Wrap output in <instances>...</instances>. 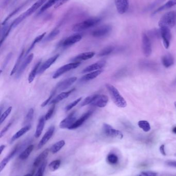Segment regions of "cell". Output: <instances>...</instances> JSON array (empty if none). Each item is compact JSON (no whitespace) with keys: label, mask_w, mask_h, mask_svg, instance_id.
<instances>
[{"label":"cell","mask_w":176,"mask_h":176,"mask_svg":"<svg viewBox=\"0 0 176 176\" xmlns=\"http://www.w3.org/2000/svg\"><path fill=\"white\" fill-rule=\"evenodd\" d=\"M47 0H38L36 1L32 6L28 8L25 12L19 15V17L17 18L11 24V26L12 28L16 27V26L22 22L24 20L27 18L28 17L32 15L34 12H35L39 8L43 6L47 2Z\"/></svg>","instance_id":"1"},{"label":"cell","mask_w":176,"mask_h":176,"mask_svg":"<svg viewBox=\"0 0 176 176\" xmlns=\"http://www.w3.org/2000/svg\"><path fill=\"white\" fill-rule=\"evenodd\" d=\"M101 21L100 17H93L84 20L79 23H76L72 27V31L75 32H79L81 31H85L97 25Z\"/></svg>","instance_id":"2"},{"label":"cell","mask_w":176,"mask_h":176,"mask_svg":"<svg viewBox=\"0 0 176 176\" xmlns=\"http://www.w3.org/2000/svg\"><path fill=\"white\" fill-rule=\"evenodd\" d=\"M106 89L109 92L113 102L117 107L119 108H125L127 106V102L123 97L121 95L118 90L113 85L107 83L105 85Z\"/></svg>","instance_id":"3"},{"label":"cell","mask_w":176,"mask_h":176,"mask_svg":"<svg viewBox=\"0 0 176 176\" xmlns=\"http://www.w3.org/2000/svg\"><path fill=\"white\" fill-rule=\"evenodd\" d=\"M176 23V11H171L164 14L161 18L158 24L160 27H167L170 28L173 27Z\"/></svg>","instance_id":"4"},{"label":"cell","mask_w":176,"mask_h":176,"mask_svg":"<svg viewBox=\"0 0 176 176\" xmlns=\"http://www.w3.org/2000/svg\"><path fill=\"white\" fill-rule=\"evenodd\" d=\"M81 65V62H71L68 63L67 65H64L63 66H61L57 71L53 74V79L58 78V77L61 76L64 73L67 72L68 71H71L72 69H75L78 68L79 65Z\"/></svg>","instance_id":"5"},{"label":"cell","mask_w":176,"mask_h":176,"mask_svg":"<svg viewBox=\"0 0 176 176\" xmlns=\"http://www.w3.org/2000/svg\"><path fill=\"white\" fill-rule=\"evenodd\" d=\"M103 131L106 136L111 137H115L122 139L123 138V134L121 131L113 128L111 125L108 124H103Z\"/></svg>","instance_id":"6"},{"label":"cell","mask_w":176,"mask_h":176,"mask_svg":"<svg viewBox=\"0 0 176 176\" xmlns=\"http://www.w3.org/2000/svg\"><path fill=\"white\" fill-rule=\"evenodd\" d=\"M76 80H77V77H72L61 81L56 85L54 90L56 92L65 90L67 88H68L71 85H73Z\"/></svg>","instance_id":"7"},{"label":"cell","mask_w":176,"mask_h":176,"mask_svg":"<svg viewBox=\"0 0 176 176\" xmlns=\"http://www.w3.org/2000/svg\"><path fill=\"white\" fill-rule=\"evenodd\" d=\"M76 120V114L75 112L71 113L67 117L61 121L59 124V127L62 129H68L72 126Z\"/></svg>","instance_id":"8"},{"label":"cell","mask_w":176,"mask_h":176,"mask_svg":"<svg viewBox=\"0 0 176 176\" xmlns=\"http://www.w3.org/2000/svg\"><path fill=\"white\" fill-rule=\"evenodd\" d=\"M112 27L109 25H104L95 29L92 32V35L96 38L105 37L111 32Z\"/></svg>","instance_id":"9"},{"label":"cell","mask_w":176,"mask_h":176,"mask_svg":"<svg viewBox=\"0 0 176 176\" xmlns=\"http://www.w3.org/2000/svg\"><path fill=\"white\" fill-rule=\"evenodd\" d=\"M108 102L109 98L107 96L102 94H95L94 100L91 105L99 108H104L106 106Z\"/></svg>","instance_id":"10"},{"label":"cell","mask_w":176,"mask_h":176,"mask_svg":"<svg viewBox=\"0 0 176 176\" xmlns=\"http://www.w3.org/2000/svg\"><path fill=\"white\" fill-rule=\"evenodd\" d=\"M160 33L161 36L163 39L164 45L166 48H168L170 46V41L171 38V34L170 28L167 27H161Z\"/></svg>","instance_id":"11"},{"label":"cell","mask_w":176,"mask_h":176,"mask_svg":"<svg viewBox=\"0 0 176 176\" xmlns=\"http://www.w3.org/2000/svg\"><path fill=\"white\" fill-rule=\"evenodd\" d=\"M82 38V36L79 34H74L67 37V38L63 40L61 43V46L62 47H68L74 44L79 42Z\"/></svg>","instance_id":"12"},{"label":"cell","mask_w":176,"mask_h":176,"mask_svg":"<svg viewBox=\"0 0 176 176\" xmlns=\"http://www.w3.org/2000/svg\"><path fill=\"white\" fill-rule=\"evenodd\" d=\"M142 46L144 54L145 56L149 57L152 52L151 42L146 34H144L142 36Z\"/></svg>","instance_id":"13"},{"label":"cell","mask_w":176,"mask_h":176,"mask_svg":"<svg viewBox=\"0 0 176 176\" xmlns=\"http://www.w3.org/2000/svg\"><path fill=\"white\" fill-rule=\"evenodd\" d=\"M34 58V54H31L28 55V57L25 58V59H24V61L22 62L20 66L19 67V69H18L17 72L16 73V78H19L22 75V73H24V71L28 66V65L31 62Z\"/></svg>","instance_id":"14"},{"label":"cell","mask_w":176,"mask_h":176,"mask_svg":"<svg viewBox=\"0 0 176 176\" xmlns=\"http://www.w3.org/2000/svg\"><path fill=\"white\" fill-rule=\"evenodd\" d=\"M106 63V62L105 60H100L96 63L90 65L89 66H87L83 70L82 72L83 73H85L92 72L94 71L101 69L105 66Z\"/></svg>","instance_id":"15"},{"label":"cell","mask_w":176,"mask_h":176,"mask_svg":"<svg viewBox=\"0 0 176 176\" xmlns=\"http://www.w3.org/2000/svg\"><path fill=\"white\" fill-rule=\"evenodd\" d=\"M115 4L117 11L121 15L126 13L129 9V0H115Z\"/></svg>","instance_id":"16"},{"label":"cell","mask_w":176,"mask_h":176,"mask_svg":"<svg viewBox=\"0 0 176 176\" xmlns=\"http://www.w3.org/2000/svg\"><path fill=\"white\" fill-rule=\"evenodd\" d=\"M55 131V127L54 126H51L49 129L47 130L45 134H44L42 139L40 140L38 145V149H39L42 148L47 142L50 140L52 136H53Z\"/></svg>","instance_id":"17"},{"label":"cell","mask_w":176,"mask_h":176,"mask_svg":"<svg viewBox=\"0 0 176 176\" xmlns=\"http://www.w3.org/2000/svg\"><path fill=\"white\" fill-rule=\"evenodd\" d=\"M92 113H93L92 111L89 110V111H87V112H86L85 113H84L83 115L81 116V117H79V119H76L75 123L73 124L69 129H75L82 126L86 120L89 119V117L92 115Z\"/></svg>","instance_id":"18"},{"label":"cell","mask_w":176,"mask_h":176,"mask_svg":"<svg viewBox=\"0 0 176 176\" xmlns=\"http://www.w3.org/2000/svg\"><path fill=\"white\" fill-rule=\"evenodd\" d=\"M58 57H59V54H57L56 55H54L53 57H51L50 58L48 59L41 66H40L37 74H42L45 71L48 69L56 61Z\"/></svg>","instance_id":"19"},{"label":"cell","mask_w":176,"mask_h":176,"mask_svg":"<svg viewBox=\"0 0 176 176\" xmlns=\"http://www.w3.org/2000/svg\"><path fill=\"white\" fill-rule=\"evenodd\" d=\"M95 55V53L92 52H83L73 58L72 59L71 61H73V62H80L81 61L88 60L94 57Z\"/></svg>","instance_id":"20"},{"label":"cell","mask_w":176,"mask_h":176,"mask_svg":"<svg viewBox=\"0 0 176 176\" xmlns=\"http://www.w3.org/2000/svg\"><path fill=\"white\" fill-rule=\"evenodd\" d=\"M75 91V89H72L70 90L69 91L65 92H62L58 94V96H56L54 98L51 100V102H50L51 104H55V103H59L62 100H64L67 97H68L72 93Z\"/></svg>","instance_id":"21"},{"label":"cell","mask_w":176,"mask_h":176,"mask_svg":"<svg viewBox=\"0 0 176 176\" xmlns=\"http://www.w3.org/2000/svg\"><path fill=\"white\" fill-rule=\"evenodd\" d=\"M31 128V125H26L25 126L21 128V129L19 130V131L17 132L14 136L11 137V143H12L13 142H14L15 140L19 139L20 137H21L23 135L25 134L28 131H29Z\"/></svg>","instance_id":"22"},{"label":"cell","mask_w":176,"mask_h":176,"mask_svg":"<svg viewBox=\"0 0 176 176\" xmlns=\"http://www.w3.org/2000/svg\"><path fill=\"white\" fill-rule=\"evenodd\" d=\"M18 149V146L15 147L14 149L10 153V154H8L4 159L2 161V162H1L0 163V171L3 170L4 168H5L7 164L8 163V162L11 160V159L15 156V154H16V153L17 152Z\"/></svg>","instance_id":"23"},{"label":"cell","mask_w":176,"mask_h":176,"mask_svg":"<svg viewBox=\"0 0 176 176\" xmlns=\"http://www.w3.org/2000/svg\"><path fill=\"white\" fill-rule=\"evenodd\" d=\"M50 152V150L49 149H46L44 150L37 157H36V159L35 160L33 165L35 167L38 166L41 163H42V162L45 161V159L47 158V157L48 156L49 153Z\"/></svg>","instance_id":"24"},{"label":"cell","mask_w":176,"mask_h":176,"mask_svg":"<svg viewBox=\"0 0 176 176\" xmlns=\"http://www.w3.org/2000/svg\"><path fill=\"white\" fill-rule=\"evenodd\" d=\"M103 69H99L98 71H94L92 72H89L88 74H86L81 78V80L82 82H87L89 80H92L96 78L98 76L100 75L103 72Z\"/></svg>","instance_id":"25"},{"label":"cell","mask_w":176,"mask_h":176,"mask_svg":"<svg viewBox=\"0 0 176 176\" xmlns=\"http://www.w3.org/2000/svg\"><path fill=\"white\" fill-rule=\"evenodd\" d=\"M45 116H42L39 119V122H38L37 126L36 127V131L35 133V136L36 138L39 137L42 133V131H43V130L44 129V127H45Z\"/></svg>","instance_id":"26"},{"label":"cell","mask_w":176,"mask_h":176,"mask_svg":"<svg viewBox=\"0 0 176 176\" xmlns=\"http://www.w3.org/2000/svg\"><path fill=\"white\" fill-rule=\"evenodd\" d=\"M176 5V0H170L166 3H165V4L163 5V6H161L157 9H156V10L153 12L152 15H154L158 12H160L161 11L164 10L172 7L173 6H175Z\"/></svg>","instance_id":"27"},{"label":"cell","mask_w":176,"mask_h":176,"mask_svg":"<svg viewBox=\"0 0 176 176\" xmlns=\"http://www.w3.org/2000/svg\"><path fill=\"white\" fill-rule=\"evenodd\" d=\"M162 62L165 68H170L174 63V59L171 55L167 54L162 57Z\"/></svg>","instance_id":"28"},{"label":"cell","mask_w":176,"mask_h":176,"mask_svg":"<svg viewBox=\"0 0 176 176\" xmlns=\"http://www.w3.org/2000/svg\"><path fill=\"white\" fill-rule=\"evenodd\" d=\"M41 63V60L39 62H38L30 73L28 78V82L29 83H32L34 80L35 78L36 77V74L38 73V71Z\"/></svg>","instance_id":"29"},{"label":"cell","mask_w":176,"mask_h":176,"mask_svg":"<svg viewBox=\"0 0 176 176\" xmlns=\"http://www.w3.org/2000/svg\"><path fill=\"white\" fill-rule=\"evenodd\" d=\"M24 50L23 49L20 54L19 57L18 58L17 60V61H16L14 68H13V69L11 70V75H13L14 74L16 73L17 72L18 69H19V67L20 66L21 63H22L21 62H22V59H23V57H24Z\"/></svg>","instance_id":"30"},{"label":"cell","mask_w":176,"mask_h":176,"mask_svg":"<svg viewBox=\"0 0 176 176\" xmlns=\"http://www.w3.org/2000/svg\"><path fill=\"white\" fill-rule=\"evenodd\" d=\"M65 145V142L64 140H61L58 142H56L51 147V149H50L51 152L53 154L58 153Z\"/></svg>","instance_id":"31"},{"label":"cell","mask_w":176,"mask_h":176,"mask_svg":"<svg viewBox=\"0 0 176 176\" xmlns=\"http://www.w3.org/2000/svg\"><path fill=\"white\" fill-rule=\"evenodd\" d=\"M59 1V0H48L43 6L41 7L38 14H41L45 12L47 9L51 7L54 4H56Z\"/></svg>","instance_id":"32"},{"label":"cell","mask_w":176,"mask_h":176,"mask_svg":"<svg viewBox=\"0 0 176 176\" xmlns=\"http://www.w3.org/2000/svg\"><path fill=\"white\" fill-rule=\"evenodd\" d=\"M34 148V145H31L28 146L24 151H22V153L20 154L19 158L21 160H24L27 159L28 157L30 156V154L31 153Z\"/></svg>","instance_id":"33"},{"label":"cell","mask_w":176,"mask_h":176,"mask_svg":"<svg viewBox=\"0 0 176 176\" xmlns=\"http://www.w3.org/2000/svg\"><path fill=\"white\" fill-rule=\"evenodd\" d=\"M45 35H46V32H44L43 34H41V35L38 36L36 37V38L33 41V42L31 45V46H30V48H28V51H27V52L25 53V56H27L29 54V52L33 49V48H34L35 45L36 43L41 42L44 38V37H45Z\"/></svg>","instance_id":"34"},{"label":"cell","mask_w":176,"mask_h":176,"mask_svg":"<svg viewBox=\"0 0 176 176\" xmlns=\"http://www.w3.org/2000/svg\"><path fill=\"white\" fill-rule=\"evenodd\" d=\"M106 160H107V162L111 165H115L118 163L119 159L118 156L116 154L113 153H111L109 154H108V156H107Z\"/></svg>","instance_id":"35"},{"label":"cell","mask_w":176,"mask_h":176,"mask_svg":"<svg viewBox=\"0 0 176 176\" xmlns=\"http://www.w3.org/2000/svg\"><path fill=\"white\" fill-rule=\"evenodd\" d=\"M27 3V2H25V3H24V4H23L22 5H21L20 6H19V7L17 8V9H15V10L13 11V12L11 13V14H10V15H8V16L5 18V20H4L3 22H2V26H3V25H4L6 24L8 20H10V19L11 18H12L14 15H15L17 12H18V11H19V10H20L21 9H22V8L24 7V6Z\"/></svg>","instance_id":"36"},{"label":"cell","mask_w":176,"mask_h":176,"mask_svg":"<svg viewBox=\"0 0 176 176\" xmlns=\"http://www.w3.org/2000/svg\"><path fill=\"white\" fill-rule=\"evenodd\" d=\"M61 161L60 160H56L53 161L51 162L49 165V170L51 171H56L60 167L61 165Z\"/></svg>","instance_id":"37"},{"label":"cell","mask_w":176,"mask_h":176,"mask_svg":"<svg viewBox=\"0 0 176 176\" xmlns=\"http://www.w3.org/2000/svg\"><path fill=\"white\" fill-rule=\"evenodd\" d=\"M138 125L145 132H148L151 129L150 125L147 120H140L138 123Z\"/></svg>","instance_id":"38"},{"label":"cell","mask_w":176,"mask_h":176,"mask_svg":"<svg viewBox=\"0 0 176 176\" xmlns=\"http://www.w3.org/2000/svg\"><path fill=\"white\" fill-rule=\"evenodd\" d=\"M34 114V110L33 108H31L25 116V120L24 122L25 125H30V123L33 119Z\"/></svg>","instance_id":"39"},{"label":"cell","mask_w":176,"mask_h":176,"mask_svg":"<svg viewBox=\"0 0 176 176\" xmlns=\"http://www.w3.org/2000/svg\"><path fill=\"white\" fill-rule=\"evenodd\" d=\"M114 48L113 46H109L103 48L100 52L99 53V57H103L105 56H108L111 54L114 51Z\"/></svg>","instance_id":"40"},{"label":"cell","mask_w":176,"mask_h":176,"mask_svg":"<svg viewBox=\"0 0 176 176\" xmlns=\"http://www.w3.org/2000/svg\"><path fill=\"white\" fill-rule=\"evenodd\" d=\"M59 30L58 29H55L54 30L52 31L47 37H45L44 39V42L50 41L51 40H53V39L55 38L59 34Z\"/></svg>","instance_id":"41"},{"label":"cell","mask_w":176,"mask_h":176,"mask_svg":"<svg viewBox=\"0 0 176 176\" xmlns=\"http://www.w3.org/2000/svg\"><path fill=\"white\" fill-rule=\"evenodd\" d=\"M47 161L46 160L45 161L42 162L41 166L39 167L37 173L35 175V176H43L44 174V171L45 170V167L47 166Z\"/></svg>","instance_id":"42"},{"label":"cell","mask_w":176,"mask_h":176,"mask_svg":"<svg viewBox=\"0 0 176 176\" xmlns=\"http://www.w3.org/2000/svg\"><path fill=\"white\" fill-rule=\"evenodd\" d=\"M11 110H12V107H10L5 110V112H4L2 113V115L1 116V118H0V123L1 124H2L3 123L4 121L6 119L7 117H8V116L11 113Z\"/></svg>","instance_id":"43"},{"label":"cell","mask_w":176,"mask_h":176,"mask_svg":"<svg viewBox=\"0 0 176 176\" xmlns=\"http://www.w3.org/2000/svg\"><path fill=\"white\" fill-rule=\"evenodd\" d=\"M95 96V94L86 97L84 99L83 101L82 102V103H81V106L83 107L85 106L86 105H91V103H92V101L94 100Z\"/></svg>","instance_id":"44"},{"label":"cell","mask_w":176,"mask_h":176,"mask_svg":"<svg viewBox=\"0 0 176 176\" xmlns=\"http://www.w3.org/2000/svg\"><path fill=\"white\" fill-rule=\"evenodd\" d=\"M82 97H79V98L76 99V100H74L73 102L69 103L68 105H67V106L65 107V111H67H67H69L71 109H72L73 107H75L82 100Z\"/></svg>","instance_id":"45"},{"label":"cell","mask_w":176,"mask_h":176,"mask_svg":"<svg viewBox=\"0 0 176 176\" xmlns=\"http://www.w3.org/2000/svg\"><path fill=\"white\" fill-rule=\"evenodd\" d=\"M55 108V105L54 104L50 108V109L47 112V114L45 115V120H48L51 118L52 116L53 115V113L54 112Z\"/></svg>","instance_id":"46"},{"label":"cell","mask_w":176,"mask_h":176,"mask_svg":"<svg viewBox=\"0 0 176 176\" xmlns=\"http://www.w3.org/2000/svg\"><path fill=\"white\" fill-rule=\"evenodd\" d=\"M13 120H11V121L9 122V123L5 126V127L2 130V131H1V132L0 133V137H1V138L3 137V136L5 134V133L8 131L10 127L11 126V125L13 124Z\"/></svg>","instance_id":"47"},{"label":"cell","mask_w":176,"mask_h":176,"mask_svg":"<svg viewBox=\"0 0 176 176\" xmlns=\"http://www.w3.org/2000/svg\"><path fill=\"white\" fill-rule=\"evenodd\" d=\"M56 92V91H55L54 90V91H53L52 92H51V94L49 96L48 98L46 99V100L41 104V107H45V106H47V105L49 103V102H51L52 98L53 96H54L55 94V93Z\"/></svg>","instance_id":"48"},{"label":"cell","mask_w":176,"mask_h":176,"mask_svg":"<svg viewBox=\"0 0 176 176\" xmlns=\"http://www.w3.org/2000/svg\"><path fill=\"white\" fill-rule=\"evenodd\" d=\"M157 174L154 171H143L138 176H157Z\"/></svg>","instance_id":"49"},{"label":"cell","mask_w":176,"mask_h":176,"mask_svg":"<svg viewBox=\"0 0 176 176\" xmlns=\"http://www.w3.org/2000/svg\"><path fill=\"white\" fill-rule=\"evenodd\" d=\"M12 56H13V54L11 52H10V54H8L7 56V57H6L5 60H4V62L3 64V65H2V69H5V67L7 65L8 63H9L10 60H11V58L12 57Z\"/></svg>","instance_id":"50"},{"label":"cell","mask_w":176,"mask_h":176,"mask_svg":"<svg viewBox=\"0 0 176 176\" xmlns=\"http://www.w3.org/2000/svg\"><path fill=\"white\" fill-rule=\"evenodd\" d=\"M69 1V0H59V1L55 5V9H57L58 8H59L60 6L67 3V2H68Z\"/></svg>","instance_id":"51"},{"label":"cell","mask_w":176,"mask_h":176,"mask_svg":"<svg viewBox=\"0 0 176 176\" xmlns=\"http://www.w3.org/2000/svg\"><path fill=\"white\" fill-rule=\"evenodd\" d=\"M160 151L161 153L163 156H166V155L165 150V145H162L160 147Z\"/></svg>","instance_id":"52"},{"label":"cell","mask_w":176,"mask_h":176,"mask_svg":"<svg viewBox=\"0 0 176 176\" xmlns=\"http://www.w3.org/2000/svg\"><path fill=\"white\" fill-rule=\"evenodd\" d=\"M167 165L170 166L176 167V161H168L167 162Z\"/></svg>","instance_id":"53"},{"label":"cell","mask_w":176,"mask_h":176,"mask_svg":"<svg viewBox=\"0 0 176 176\" xmlns=\"http://www.w3.org/2000/svg\"><path fill=\"white\" fill-rule=\"evenodd\" d=\"M5 145H2L0 147V154H2V152L3 151V150L5 149Z\"/></svg>","instance_id":"54"},{"label":"cell","mask_w":176,"mask_h":176,"mask_svg":"<svg viewBox=\"0 0 176 176\" xmlns=\"http://www.w3.org/2000/svg\"><path fill=\"white\" fill-rule=\"evenodd\" d=\"M11 1V0H5V1L4 2V3L3 4V5L4 7L6 6L8 3H10V2Z\"/></svg>","instance_id":"55"},{"label":"cell","mask_w":176,"mask_h":176,"mask_svg":"<svg viewBox=\"0 0 176 176\" xmlns=\"http://www.w3.org/2000/svg\"><path fill=\"white\" fill-rule=\"evenodd\" d=\"M33 174H34V172L30 173V174H26V175L24 176H33Z\"/></svg>","instance_id":"56"},{"label":"cell","mask_w":176,"mask_h":176,"mask_svg":"<svg viewBox=\"0 0 176 176\" xmlns=\"http://www.w3.org/2000/svg\"><path fill=\"white\" fill-rule=\"evenodd\" d=\"M173 133H174L175 134H176V126L174 127V128L173 129Z\"/></svg>","instance_id":"57"},{"label":"cell","mask_w":176,"mask_h":176,"mask_svg":"<svg viewBox=\"0 0 176 176\" xmlns=\"http://www.w3.org/2000/svg\"><path fill=\"white\" fill-rule=\"evenodd\" d=\"M174 85H176V78L175 79V80H174Z\"/></svg>","instance_id":"58"},{"label":"cell","mask_w":176,"mask_h":176,"mask_svg":"<svg viewBox=\"0 0 176 176\" xmlns=\"http://www.w3.org/2000/svg\"><path fill=\"white\" fill-rule=\"evenodd\" d=\"M174 106H175V108H176V102H174Z\"/></svg>","instance_id":"59"}]
</instances>
